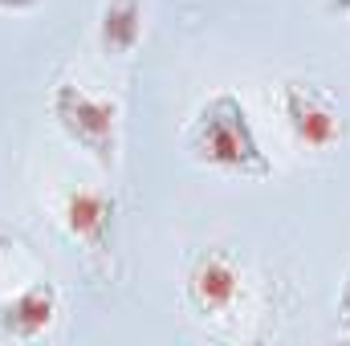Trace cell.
<instances>
[{"instance_id": "obj_1", "label": "cell", "mask_w": 350, "mask_h": 346, "mask_svg": "<svg viewBox=\"0 0 350 346\" xmlns=\"http://www.w3.org/2000/svg\"><path fill=\"white\" fill-rule=\"evenodd\" d=\"M187 151L200 163H212V168H224V172H241V175L273 172L269 155L261 151L257 127L249 122V110L237 94H216L191 114Z\"/></svg>"}, {"instance_id": "obj_2", "label": "cell", "mask_w": 350, "mask_h": 346, "mask_svg": "<svg viewBox=\"0 0 350 346\" xmlns=\"http://www.w3.org/2000/svg\"><path fill=\"white\" fill-rule=\"evenodd\" d=\"M49 110L57 118V127L82 147L90 151L102 168L114 163L118 155V106L102 94H90L86 86L78 82H57L53 86V98H49Z\"/></svg>"}, {"instance_id": "obj_3", "label": "cell", "mask_w": 350, "mask_h": 346, "mask_svg": "<svg viewBox=\"0 0 350 346\" xmlns=\"http://www.w3.org/2000/svg\"><path fill=\"white\" fill-rule=\"evenodd\" d=\"M281 106L289 118V131L301 147L326 151L342 139V114L334 106V98L318 86H301V82H285L281 90Z\"/></svg>"}, {"instance_id": "obj_4", "label": "cell", "mask_w": 350, "mask_h": 346, "mask_svg": "<svg viewBox=\"0 0 350 346\" xmlns=\"http://www.w3.org/2000/svg\"><path fill=\"white\" fill-rule=\"evenodd\" d=\"M241 297V269L224 253H204L187 273V302L200 318L232 310Z\"/></svg>"}, {"instance_id": "obj_5", "label": "cell", "mask_w": 350, "mask_h": 346, "mask_svg": "<svg viewBox=\"0 0 350 346\" xmlns=\"http://www.w3.org/2000/svg\"><path fill=\"white\" fill-rule=\"evenodd\" d=\"M57 318V289L49 281H37L29 289H21L12 302L0 306V334L8 338H37L49 330V322Z\"/></svg>"}, {"instance_id": "obj_6", "label": "cell", "mask_w": 350, "mask_h": 346, "mask_svg": "<svg viewBox=\"0 0 350 346\" xmlns=\"http://www.w3.org/2000/svg\"><path fill=\"white\" fill-rule=\"evenodd\" d=\"M143 12L147 0H106L102 4V21H98V41L106 49V57H126L135 53L139 37H143Z\"/></svg>"}, {"instance_id": "obj_7", "label": "cell", "mask_w": 350, "mask_h": 346, "mask_svg": "<svg viewBox=\"0 0 350 346\" xmlns=\"http://www.w3.org/2000/svg\"><path fill=\"white\" fill-rule=\"evenodd\" d=\"M110 216H114V204H110L102 191H70V196H66V228H70L82 245L98 249V253H106Z\"/></svg>"}, {"instance_id": "obj_8", "label": "cell", "mask_w": 350, "mask_h": 346, "mask_svg": "<svg viewBox=\"0 0 350 346\" xmlns=\"http://www.w3.org/2000/svg\"><path fill=\"white\" fill-rule=\"evenodd\" d=\"M338 314H342V326H347V338H350V273L342 281V297H338Z\"/></svg>"}]
</instances>
